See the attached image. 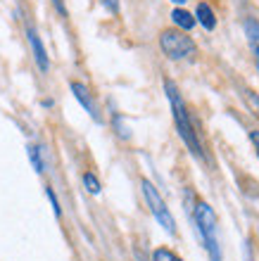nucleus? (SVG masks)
I'll return each mask as SVG.
<instances>
[{"mask_svg": "<svg viewBox=\"0 0 259 261\" xmlns=\"http://www.w3.org/2000/svg\"><path fill=\"white\" fill-rule=\"evenodd\" d=\"M152 261H176V254L167 247H159L152 252Z\"/></svg>", "mask_w": 259, "mask_h": 261, "instance_id": "obj_12", "label": "nucleus"}, {"mask_svg": "<svg viewBox=\"0 0 259 261\" xmlns=\"http://www.w3.org/2000/svg\"><path fill=\"white\" fill-rule=\"evenodd\" d=\"M195 21H200L207 31H214V27H217V14H214V10H211L207 3H198V7H195Z\"/></svg>", "mask_w": 259, "mask_h": 261, "instance_id": "obj_7", "label": "nucleus"}, {"mask_svg": "<svg viewBox=\"0 0 259 261\" xmlns=\"http://www.w3.org/2000/svg\"><path fill=\"white\" fill-rule=\"evenodd\" d=\"M72 93H74V97L79 100V105H81L83 110L90 114V119L100 121V112H98V107H96V102H93V97H90L88 88H86L83 83H79V81H72Z\"/></svg>", "mask_w": 259, "mask_h": 261, "instance_id": "obj_5", "label": "nucleus"}, {"mask_svg": "<svg viewBox=\"0 0 259 261\" xmlns=\"http://www.w3.org/2000/svg\"><path fill=\"white\" fill-rule=\"evenodd\" d=\"M50 3H53L55 10H57L62 17H67V7H64V0H50Z\"/></svg>", "mask_w": 259, "mask_h": 261, "instance_id": "obj_16", "label": "nucleus"}, {"mask_svg": "<svg viewBox=\"0 0 259 261\" xmlns=\"http://www.w3.org/2000/svg\"><path fill=\"white\" fill-rule=\"evenodd\" d=\"M83 186H86V190L90 195H100V180H98L96 173H90V171L83 173Z\"/></svg>", "mask_w": 259, "mask_h": 261, "instance_id": "obj_10", "label": "nucleus"}, {"mask_svg": "<svg viewBox=\"0 0 259 261\" xmlns=\"http://www.w3.org/2000/svg\"><path fill=\"white\" fill-rule=\"evenodd\" d=\"M243 95H245V100L250 102V107L259 112V93H254V90H243Z\"/></svg>", "mask_w": 259, "mask_h": 261, "instance_id": "obj_14", "label": "nucleus"}, {"mask_svg": "<svg viewBox=\"0 0 259 261\" xmlns=\"http://www.w3.org/2000/svg\"><path fill=\"white\" fill-rule=\"evenodd\" d=\"M171 3H188V0H171Z\"/></svg>", "mask_w": 259, "mask_h": 261, "instance_id": "obj_18", "label": "nucleus"}, {"mask_svg": "<svg viewBox=\"0 0 259 261\" xmlns=\"http://www.w3.org/2000/svg\"><path fill=\"white\" fill-rule=\"evenodd\" d=\"M45 195H48L50 204H53V212H55V216H62V206H60V202H57V195L53 193V188H45Z\"/></svg>", "mask_w": 259, "mask_h": 261, "instance_id": "obj_13", "label": "nucleus"}, {"mask_svg": "<svg viewBox=\"0 0 259 261\" xmlns=\"http://www.w3.org/2000/svg\"><path fill=\"white\" fill-rule=\"evenodd\" d=\"M245 34H247V41L252 48H259V21L257 19H247L245 21Z\"/></svg>", "mask_w": 259, "mask_h": 261, "instance_id": "obj_9", "label": "nucleus"}, {"mask_svg": "<svg viewBox=\"0 0 259 261\" xmlns=\"http://www.w3.org/2000/svg\"><path fill=\"white\" fill-rule=\"evenodd\" d=\"M27 36H29V43H31V50H34V60L36 64H38V69H41L43 74L50 69V60H48V53H45V48H43L41 38H38V34H36L34 29L29 27L27 29Z\"/></svg>", "mask_w": 259, "mask_h": 261, "instance_id": "obj_6", "label": "nucleus"}, {"mask_svg": "<svg viewBox=\"0 0 259 261\" xmlns=\"http://www.w3.org/2000/svg\"><path fill=\"white\" fill-rule=\"evenodd\" d=\"M195 223H198V230L205 240V247L209 252L211 261H221V252H219V219L214 209H211L207 202H198L195 204Z\"/></svg>", "mask_w": 259, "mask_h": 261, "instance_id": "obj_2", "label": "nucleus"}, {"mask_svg": "<svg viewBox=\"0 0 259 261\" xmlns=\"http://www.w3.org/2000/svg\"><path fill=\"white\" fill-rule=\"evenodd\" d=\"M171 21H174V27L181 29V31H185V34H188V31L198 24V21H195V17H193L188 10H181V7H176V10L171 12Z\"/></svg>", "mask_w": 259, "mask_h": 261, "instance_id": "obj_8", "label": "nucleus"}, {"mask_svg": "<svg viewBox=\"0 0 259 261\" xmlns=\"http://www.w3.org/2000/svg\"><path fill=\"white\" fill-rule=\"evenodd\" d=\"M140 188H143V195H145V202H148V206H150L152 216L157 219V223L167 230V233H176V221H174V216H171L169 206H167V202L162 199V195L157 193V188L152 186L150 180H140Z\"/></svg>", "mask_w": 259, "mask_h": 261, "instance_id": "obj_4", "label": "nucleus"}, {"mask_svg": "<svg viewBox=\"0 0 259 261\" xmlns=\"http://www.w3.org/2000/svg\"><path fill=\"white\" fill-rule=\"evenodd\" d=\"M159 48H162V53L169 57V60L181 62V60H191V57L195 55L198 45H195V41H193L185 31H181V29H164L162 34H159Z\"/></svg>", "mask_w": 259, "mask_h": 261, "instance_id": "obj_3", "label": "nucleus"}, {"mask_svg": "<svg viewBox=\"0 0 259 261\" xmlns=\"http://www.w3.org/2000/svg\"><path fill=\"white\" fill-rule=\"evenodd\" d=\"M29 159H31V164L38 173H43V157H41V147H36V145H29Z\"/></svg>", "mask_w": 259, "mask_h": 261, "instance_id": "obj_11", "label": "nucleus"}, {"mask_svg": "<svg viewBox=\"0 0 259 261\" xmlns=\"http://www.w3.org/2000/svg\"><path fill=\"white\" fill-rule=\"evenodd\" d=\"M250 140H252L254 150H257V157H259V130H257V128H254V130H250Z\"/></svg>", "mask_w": 259, "mask_h": 261, "instance_id": "obj_17", "label": "nucleus"}, {"mask_svg": "<svg viewBox=\"0 0 259 261\" xmlns=\"http://www.w3.org/2000/svg\"><path fill=\"white\" fill-rule=\"evenodd\" d=\"M164 90H167V97H169L171 114H174V121H176L178 136H181V140L188 145V150H191L195 157L202 159L205 157V152H202V143H200L198 130H195V126H193L191 114H188V110H185V102H183V97H181V93H178L176 83L167 79V81H164Z\"/></svg>", "mask_w": 259, "mask_h": 261, "instance_id": "obj_1", "label": "nucleus"}, {"mask_svg": "<svg viewBox=\"0 0 259 261\" xmlns=\"http://www.w3.org/2000/svg\"><path fill=\"white\" fill-rule=\"evenodd\" d=\"M100 3H103V5L107 7V10H109L112 14L119 12V0H100Z\"/></svg>", "mask_w": 259, "mask_h": 261, "instance_id": "obj_15", "label": "nucleus"}]
</instances>
